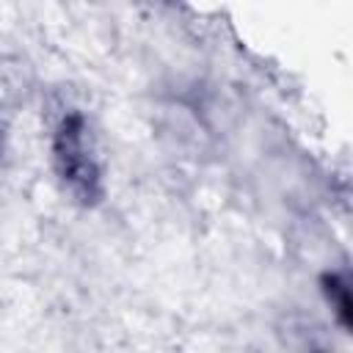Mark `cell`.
<instances>
[{"label": "cell", "mask_w": 353, "mask_h": 353, "mask_svg": "<svg viewBox=\"0 0 353 353\" xmlns=\"http://www.w3.org/2000/svg\"><path fill=\"white\" fill-rule=\"evenodd\" d=\"M320 284H323V292H325L328 303L334 306L339 323L353 334V279L342 276V273H325Z\"/></svg>", "instance_id": "7a4b0ae2"}, {"label": "cell", "mask_w": 353, "mask_h": 353, "mask_svg": "<svg viewBox=\"0 0 353 353\" xmlns=\"http://www.w3.org/2000/svg\"><path fill=\"white\" fill-rule=\"evenodd\" d=\"M52 160L58 176L83 204L99 199V168L91 146L85 143V121L80 113H69L61 119L52 138Z\"/></svg>", "instance_id": "6da1fadb"}]
</instances>
